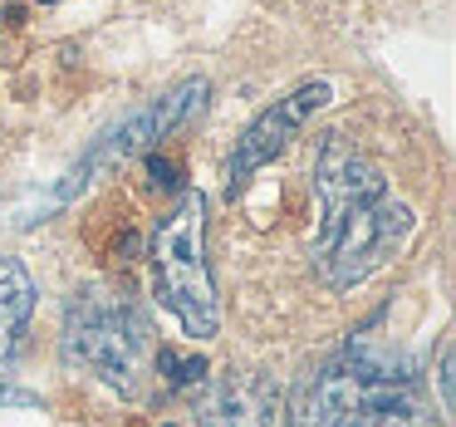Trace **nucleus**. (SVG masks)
<instances>
[{
	"mask_svg": "<svg viewBox=\"0 0 456 427\" xmlns=\"http://www.w3.org/2000/svg\"><path fill=\"white\" fill-rule=\"evenodd\" d=\"M417 217L407 201H397L393 192L378 201H363L348 217H338L329 231H314V275L329 290H354L373 275L378 266L403 250V241L412 236Z\"/></svg>",
	"mask_w": 456,
	"mask_h": 427,
	"instance_id": "nucleus-3",
	"label": "nucleus"
},
{
	"mask_svg": "<svg viewBox=\"0 0 456 427\" xmlns=\"http://www.w3.org/2000/svg\"><path fill=\"white\" fill-rule=\"evenodd\" d=\"M64 364L94 374L99 383L118 388L123 398H138L158 358L148 319L133 300L113 295L103 285H84L64 305V329H60Z\"/></svg>",
	"mask_w": 456,
	"mask_h": 427,
	"instance_id": "nucleus-1",
	"label": "nucleus"
},
{
	"mask_svg": "<svg viewBox=\"0 0 456 427\" xmlns=\"http://www.w3.org/2000/svg\"><path fill=\"white\" fill-rule=\"evenodd\" d=\"M314 197H319V231H329L354 207L387 197V177L354 138L324 133L314 148Z\"/></svg>",
	"mask_w": 456,
	"mask_h": 427,
	"instance_id": "nucleus-6",
	"label": "nucleus"
},
{
	"mask_svg": "<svg viewBox=\"0 0 456 427\" xmlns=\"http://www.w3.org/2000/svg\"><path fill=\"white\" fill-rule=\"evenodd\" d=\"M187 407L201 427H270L280 413V383L260 368H231L187 388Z\"/></svg>",
	"mask_w": 456,
	"mask_h": 427,
	"instance_id": "nucleus-7",
	"label": "nucleus"
},
{
	"mask_svg": "<svg viewBox=\"0 0 456 427\" xmlns=\"http://www.w3.org/2000/svg\"><path fill=\"white\" fill-rule=\"evenodd\" d=\"M329 103H334V89H329L324 79H309V84H299V89H289L285 99H275L270 109H260L256 119L246 123V133L236 138V152H231V162H226V192L231 197H236L260 168H270V162L305 133V123L314 119L319 109H329Z\"/></svg>",
	"mask_w": 456,
	"mask_h": 427,
	"instance_id": "nucleus-4",
	"label": "nucleus"
},
{
	"mask_svg": "<svg viewBox=\"0 0 456 427\" xmlns=\"http://www.w3.org/2000/svg\"><path fill=\"white\" fill-rule=\"evenodd\" d=\"M40 5H60V0H40Z\"/></svg>",
	"mask_w": 456,
	"mask_h": 427,
	"instance_id": "nucleus-10",
	"label": "nucleus"
},
{
	"mask_svg": "<svg viewBox=\"0 0 456 427\" xmlns=\"http://www.w3.org/2000/svg\"><path fill=\"white\" fill-rule=\"evenodd\" d=\"M35 305H40V285H35V275L25 270V260L0 256V374H11V368L20 364Z\"/></svg>",
	"mask_w": 456,
	"mask_h": 427,
	"instance_id": "nucleus-8",
	"label": "nucleus"
},
{
	"mask_svg": "<svg viewBox=\"0 0 456 427\" xmlns=\"http://www.w3.org/2000/svg\"><path fill=\"white\" fill-rule=\"evenodd\" d=\"M207 99H211V79H182V84H172L162 99H152V103H142L138 113H128V119L118 123V128L109 133V138L99 143V148L84 158V168H74V182H89V172L94 168H109V162H123V158H133V152H142V148H158L167 133H177L182 123H191L201 109H207ZM69 182V187H74ZM69 187H64V197H69Z\"/></svg>",
	"mask_w": 456,
	"mask_h": 427,
	"instance_id": "nucleus-5",
	"label": "nucleus"
},
{
	"mask_svg": "<svg viewBox=\"0 0 456 427\" xmlns=\"http://www.w3.org/2000/svg\"><path fill=\"white\" fill-rule=\"evenodd\" d=\"M148 266H152V295L158 305L191 334V344H207L221 329L216 305V280L207 260V197L187 187L172 211L158 221L148 241Z\"/></svg>",
	"mask_w": 456,
	"mask_h": 427,
	"instance_id": "nucleus-2",
	"label": "nucleus"
},
{
	"mask_svg": "<svg viewBox=\"0 0 456 427\" xmlns=\"http://www.w3.org/2000/svg\"><path fill=\"white\" fill-rule=\"evenodd\" d=\"M436 393H442V413H452L456 407V378H452V339H442V349H436Z\"/></svg>",
	"mask_w": 456,
	"mask_h": 427,
	"instance_id": "nucleus-9",
	"label": "nucleus"
}]
</instances>
